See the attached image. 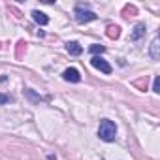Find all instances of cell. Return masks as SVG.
Returning a JSON list of instances; mask_svg holds the SVG:
<instances>
[{"label":"cell","mask_w":160,"mask_h":160,"mask_svg":"<svg viewBox=\"0 0 160 160\" xmlns=\"http://www.w3.org/2000/svg\"><path fill=\"white\" fill-rule=\"evenodd\" d=\"M98 136H100V139H104V141H115V136H117V126H115V122L109 121V119L100 121Z\"/></svg>","instance_id":"cell-1"},{"label":"cell","mask_w":160,"mask_h":160,"mask_svg":"<svg viewBox=\"0 0 160 160\" xmlns=\"http://www.w3.org/2000/svg\"><path fill=\"white\" fill-rule=\"evenodd\" d=\"M73 17H75V21H77V23L85 25V23L94 21V19H96V13H94V12H91V10H85V8H81V6H77V8L73 10Z\"/></svg>","instance_id":"cell-2"},{"label":"cell","mask_w":160,"mask_h":160,"mask_svg":"<svg viewBox=\"0 0 160 160\" xmlns=\"http://www.w3.org/2000/svg\"><path fill=\"white\" fill-rule=\"evenodd\" d=\"M91 64H92L96 70L104 72V73H111V66H109L102 57H92V58H91Z\"/></svg>","instance_id":"cell-3"},{"label":"cell","mask_w":160,"mask_h":160,"mask_svg":"<svg viewBox=\"0 0 160 160\" xmlns=\"http://www.w3.org/2000/svg\"><path fill=\"white\" fill-rule=\"evenodd\" d=\"M62 77H64V81H70V83H79V81H81V73H79L75 68H68V70H64Z\"/></svg>","instance_id":"cell-4"},{"label":"cell","mask_w":160,"mask_h":160,"mask_svg":"<svg viewBox=\"0 0 160 160\" xmlns=\"http://www.w3.org/2000/svg\"><path fill=\"white\" fill-rule=\"evenodd\" d=\"M66 49H68V53L73 55V57H77V55H81V53H83V47L79 45L77 42H68V43H66Z\"/></svg>","instance_id":"cell-5"},{"label":"cell","mask_w":160,"mask_h":160,"mask_svg":"<svg viewBox=\"0 0 160 160\" xmlns=\"http://www.w3.org/2000/svg\"><path fill=\"white\" fill-rule=\"evenodd\" d=\"M141 36H145V25L143 23H139V25H136V28H134V32H132V40L136 42V40H139Z\"/></svg>","instance_id":"cell-6"},{"label":"cell","mask_w":160,"mask_h":160,"mask_svg":"<svg viewBox=\"0 0 160 160\" xmlns=\"http://www.w3.org/2000/svg\"><path fill=\"white\" fill-rule=\"evenodd\" d=\"M32 17H34V21L38 25H47L49 23V17L45 13H42V12H32Z\"/></svg>","instance_id":"cell-7"},{"label":"cell","mask_w":160,"mask_h":160,"mask_svg":"<svg viewBox=\"0 0 160 160\" xmlns=\"http://www.w3.org/2000/svg\"><path fill=\"white\" fill-rule=\"evenodd\" d=\"M158 47H160V40H158V38H154V40H152V43H151V57H152L154 60H158V58H160Z\"/></svg>","instance_id":"cell-8"},{"label":"cell","mask_w":160,"mask_h":160,"mask_svg":"<svg viewBox=\"0 0 160 160\" xmlns=\"http://www.w3.org/2000/svg\"><path fill=\"white\" fill-rule=\"evenodd\" d=\"M119 34H121V28L119 27H108V36L111 38V40H115V38H119Z\"/></svg>","instance_id":"cell-9"},{"label":"cell","mask_w":160,"mask_h":160,"mask_svg":"<svg viewBox=\"0 0 160 160\" xmlns=\"http://www.w3.org/2000/svg\"><path fill=\"white\" fill-rule=\"evenodd\" d=\"M104 51H106V47H104V45H98V43H94V45H91V53H92V55H96V57H98V53L102 55Z\"/></svg>","instance_id":"cell-10"},{"label":"cell","mask_w":160,"mask_h":160,"mask_svg":"<svg viewBox=\"0 0 160 160\" xmlns=\"http://www.w3.org/2000/svg\"><path fill=\"white\" fill-rule=\"evenodd\" d=\"M13 98L12 96H8V94H0V106H4V104H8V102H12Z\"/></svg>","instance_id":"cell-11"},{"label":"cell","mask_w":160,"mask_h":160,"mask_svg":"<svg viewBox=\"0 0 160 160\" xmlns=\"http://www.w3.org/2000/svg\"><path fill=\"white\" fill-rule=\"evenodd\" d=\"M152 91H154L156 94L160 92V79H158V77H154V83H152Z\"/></svg>","instance_id":"cell-12"}]
</instances>
